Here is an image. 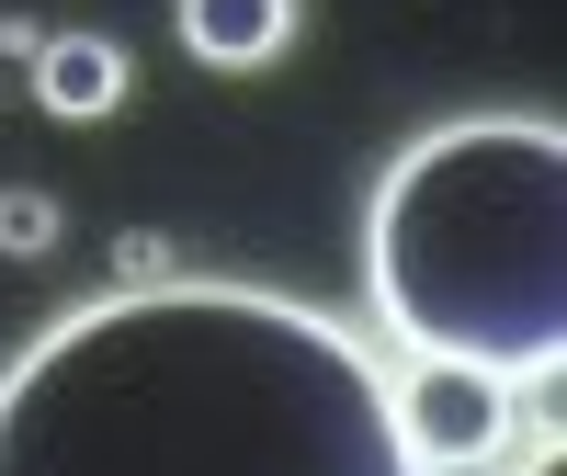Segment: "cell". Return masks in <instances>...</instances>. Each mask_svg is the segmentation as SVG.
<instances>
[{
  "instance_id": "7a4b0ae2",
  "label": "cell",
  "mask_w": 567,
  "mask_h": 476,
  "mask_svg": "<svg viewBox=\"0 0 567 476\" xmlns=\"http://www.w3.org/2000/svg\"><path fill=\"white\" fill-rule=\"evenodd\" d=\"M363 307L398 352L556 386L567 363V125L443 114L374 170Z\"/></svg>"
},
{
  "instance_id": "9c48e42d",
  "label": "cell",
  "mask_w": 567,
  "mask_h": 476,
  "mask_svg": "<svg viewBox=\"0 0 567 476\" xmlns=\"http://www.w3.org/2000/svg\"><path fill=\"white\" fill-rule=\"evenodd\" d=\"M523 476H567V465H556V454H523Z\"/></svg>"
},
{
  "instance_id": "3957f363",
  "label": "cell",
  "mask_w": 567,
  "mask_h": 476,
  "mask_svg": "<svg viewBox=\"0 0 567 476\" xmlns=\"http://www.w3.org/2000/svg\"><path fill=\"white\" fill-rule=\"evenodd\" d=\"M386 386H398V432H409V454L432 465V476H477V465L511 454V432H523V408H511V374H488V363L409 352V374L386 363Z\"/></svg>"
},
{
  "instance_id": "6da1fadb",
  "label": "cell",
  "mask_w": 567,
  "mask_h": 476,
  "mask_svg": "<svg viewBox=\"0 0 567 476\" xmlns=\"http://www.w3.org/2000/svg\"><path fill=\"white\" fill-rule=\"evenodd\" d=\"M0 476H432L352 318L171 272L45 318L0 363Z\"/></svg>"
},
{
  "instance_id": "8992f818",
  "label": "cell",
  "mask_w": 567,
  "mask_h": 476,
  "mask_svg": "<svg viewBox=\"0 0 567 476\" xmlns=\"http://www.w3.org/2000/svg\"><path fill=\"white\" fill-rule=\"evenodd\" d=\"M69 238V205L45 182H0V261H45Z\"/></svg>"
},
{
  "instance_id": "277c9868",
  "label": "cell",
  "mask_w": 567,
  "mask_h": 476,
  "mask_svg": "<svg viewBox=\"0 0 567 476\" xmlns=\"http://www.w3.org/2000/svg\"><path fill=\"white\" fill-rule=\"evenodd\" d=\"M125 91H136V58L114 34H45L23 58V103L45 125H103V114H125Z\"/></svg>"
},
{
  "instance_id": "5b68a950",
  "label": "cell",
  "mask_w": 567,
  "mask_h": 476,
  "mask_svg": "<svg viewBox=\"0 0 567 476\" xmlns=\"http://www.w3.org/2000/svg\"><path fill=\"white\" fill-rule=\"evenodd\" d=\"M171 23H182V45H194V69H272L284 45H296V23H307V0H171Z\"/></svg>"
},
{
  "instance_id": "ba28073f",
  "label": "cell",
  "mask_w": 567,
  "mask_h": 476,
  "mask_svg": "<svg viewBox=\"0 0 567 476\" xmlns=\"http://www.w3.org/2000/svg\"><path fill=\"white\" fill-rule=\"evenodd\" d=\"M34 45H45V23H34V12H0V58H34Z\"/></svg>"
},
{
  "instance_id": "52a82bcc",
  "label": "cell",
  "mask_w": 567,
  "mask_h": 476,
  "mask_svg": "<svg viewBox=\"0 0 567 476\" xmlns=\"http://www.w3.org/2000/svg\"><path fill=\"white\" fill-rule=\"evenodd\" d=\"M103 261H114L125 283H171V261H182V250H171L159 227H114V250H103Z\"/></svg>"
}]
</instances>
